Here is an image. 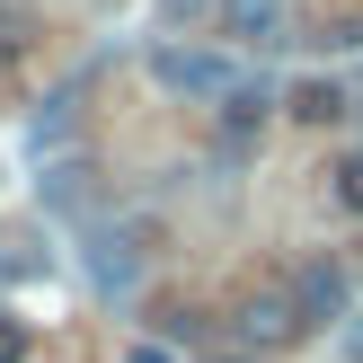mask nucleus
<instances>
[{
  "mask_svg": "<svg viewBox=\"0 0 363 363\" xmlns=\"http://www.w3.org/2000/svg\"><path fill=\"white\" fill-rule=\"evenodd\" d=\"M230 328H240V346L284 354V346H301V337H311V311H301L293 284H266V293H248L240 311H230Z\"/></svg>",
  "mask_w": 363,
  "mask_h": 363,
  "instance_id": "1",
  "label": "nucleus"
},
{
  "mask_svg": "<svg viewBox=\"0 0 363 363\" xmlns=\"http://www.w3.org/2000/svg\"><path fill=\"white\" fill-rule=\"evenodd\" d=\"M151 80L169 89V98H230V89H240L222 53H195V45H160L151 53Z\"/></svg>",
  "mask_w": 363,
  "mask_h": 363,
  "instance_id": "2",
  "label": "nucleus"
},
{
  "mask_svg": "<svg viewBox=\"0 0 363 363\" xmlns=\"http://www.w3.org/2000/svg\"><path fill=\"white\" fill-rule=\"evenodd\" d=\"M293 293H301V311H311V319H337V311H346V293H354V284H346V266L311 257V266L293 275Z\"/></svg>",
  "mask_w": 363,
  "mask_h": 363,
  "instance_id": "3",
  "label": "nucleus"
},
{
  "mask_svg": "<svg viewBox=\"0 0 363 363\" xmlns=\"http://www.w3.org/2000/svg\"><path fill=\"white\" fill-rule=\"evenodd\" d=\"M222 35H240V45H284V0H222Z\"/></svg>",
  "mask_w": 363,
  "mask_h": 363,
  "instance_id": "4",
  "label": "nucleus"
},
{
  "mask_svg": "<svg viewBox=\"0 0 363 363\" xmlns=\"http://www.w3.org/2000/svg\"><path fill=\"white\" fill-rule=\"evenodd\" d=\"M284 116H301V124H337V116H346V89H337V80H293V89H284Z\"/></svg>",
  "mask_w": 363,
  "mask_h": 363,
  "instance_id": "5",
  "label": "nucleus"
},
{
  "mask_svg": "<svg viewBox=\"0 0 363 363\" xmlns=\"http://www.w3.org/2000/svg\"><path fill=\"white\" fill-rule=\"evenodd\" d=\"M266 106H275V89H266V80H240V89L222 98V133H230V142H248V133L266 124Z\"/></svg>",
  "mask_w": 363,
  "mask_h": 363,
  "instance_id": "6",
  "label": "nucleus"
},
{
  "mask_svg": "<svg viewBox=\"0 0 363 363\" xmlns=\"http://www.w3.org/2000/svg\"><path fill=\"white\" fill-rule=\"evenodd\" d=\"M27 45H35V18H27V9H0V80L27 62Z\"/></svg>",
  "mask_w": 363,
  "mask_h": 363,
  "instance_id": "7",
  "label": "nucleus"
},
{
  "mask_svg": "<svg viewBox=\"0 0 363 363\" xmlns=\"http://www.w3.org/2000/svg\"><path fill=\"white\" fill-rule=\"evenodd\" d=\"M328 186H337V204H346V213H363V151L337 160V169H328Z\"/></svg>",
  "mask_w": 363,
  "mask_h": 363,
  "instance_id": "8",
  "label": "nucleus"
},
{
  "mask_svg": "<svg viewBox=\"0 0 363 363\" xmlns=\"http://www.w3.org/2000/svg\"><path fill=\"white\" fill-rule=\"evenodd\" d=\"M0 363H27V328L18 319H0Z\"/></svg>",
  "mask_w": 363,
  "mask_h": 363,
  "instance_id": "9",
  "label": "nucleus"
},
{
  "mask_svg": "<svg viewBox=\"0 0 363 363\" xmlns=\"http://www.w3.org/2000/svg\"><path fill=\"white\" fill-rule=\"evenodd\" d=\"M124 363H177L169 346H133V354H124Z\"/></svg>",
  "mask_w": 363,
  "mask_h": 363,
  "instance_id": "10",
  "label": "nucleus"
}]
</instances>
